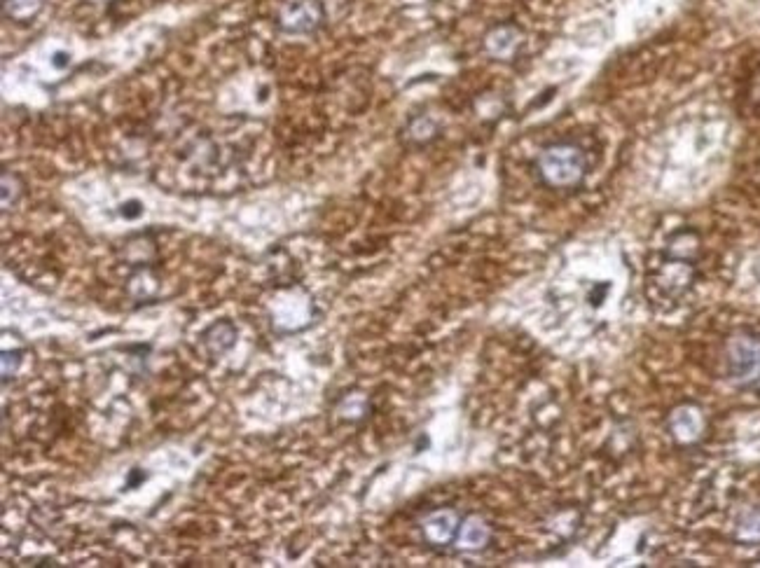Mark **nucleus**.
<instances>
[{"mask_svg":"<svg viewBox=\"0 0 760 568\" xmlns=\"http://www.w3.org/2000/svg\"><path fill=\"white\" fill-rule=\"evenodd\" d=\"M326 24V8L321 0H286L279 8L276 29L288 36H314Z\"/></svg>","mask_w":760,"mask_h":568,"instance_id":"nucleus-3","label":"nucleus"},{"mask_svg":"<svg viewBox=\"0 0 760 568\" xmlns=\"http://www.w3.org/2000/svg\"><path fill=\"white\" fill-rule=\"evenodd\" d=\"M40 10H43V0H5L3 3L5 19H15V22L33 19Z\"/></svg>","mask_w":760,"mask_h":568,"instance_id":"nucleus-10","label":"nucleus"},{"mask_svg":"<svg viewBox=\"0 0 760 568\" xmlns=\"http://www.w3.org/2000/svg\"><path fill=\"white\" fill-rule=\"evenodd\" d=\"M669 431L672 438L681 445H693L702 438L704 433V414L700 407L695 405H681L676 407L669 417Z\"/></svg>","mask_w":760,"mask_h":568,"instance_id":"nucleus-5","label":"nucleus"},{"mask_svg":"<svg viewBox=\"0 0 760 568\" xmlns=\"http://www.w3.org/2000/svg\"><path fill=\"white\" fill-rule=\"evenodd\" d=\"M68 61H71V57H68V54L66 52H57V54H54V66H66L68 64Z\"/></svg>","mask_w":760,"mask_h":568,"instance_id":"nucleus-14","label":"nucleus"},{"mask_svg":"<svg viewBox=\"0 0 760 568\" xmlns=\"http://www.w3.org/2000/svg\"><path fill=\"white\" fill-rule=\"evenodd\" d=\"M407 134H410V138H414V141L426 143V141H431L435 134H438V127H435V122L428 120V117H417V120H412L410 129H407Z\"/></svg>","mask_w":760,"mask_h":568,"instance_id":"nucleus-12","label":"nucleus"},{"mask_svg":"<svg viewBox=\"0 0 760 568\" xmlns=\"http://www.w3.org/2000/svg\"><path fill=\"white\" fill-rule=\"evenodd\" d=\"M536 169L543 183L555 190H571L583 183L587 171V159L583 148L573 143H552L538 155Z\"/></svg>","mask_w":760,"mask_h":568,"instance_id":"nucleus-1","label":"nucleus"},{"mask_svg":"<svg viewBox=\"0 0 760 568\" xmlns=\"http://www.w3.org/2000/svg\"><path fill=\"white\" fill-rule=\"evenodd\" d=\"M697 255H700V237H697L693 230L676 232L674 237L667 241V258L693 262Z\"/></svg>","mask_w":760,"mask_h":568,"instance_id":"nucleus-7","label":"nucleus"},{"mask_svg":"<svg viewBox=\"0 0 760 568\" xmlns=\"http://www.w3.org/2000/svg\"><path fill=\"white\" fill-rule=\"evenodd\" d=\"M454 531H456L454 512H435V515H431L424 522L426 538H431L433 543H438V545L449 543L454 536Z\"/></svg>","mask_w":760,"mask_h":568,"instance_id":"nucleus-8","label":"nucleus"},{"mask_svg":"<svg viewBox=\"0 0 760 568\" xmlns=\"http://www.w3.org/2000/svg\"><path fill=\"white\" fill-rule=\"evenodd\" d=\"M725 374L735 386L760 384V335L742 332L725 346Z\"/></svg>","mask_w":760,"mask_h":568,"instance_id":"nucleus-2","label":"nucleus"},{"mask_svg":"<svg viewBox=\"0 0 760 568\" xmlns=\"http://www.w3.org/2000/svg\"><path fill=\"white\" fill-rule=\"evenodd\" d=\"M520 45H522V31L517 29V26H510V24L496 26V29L489 31L487 38H485L487 52L496 59L513 57Z\"/></svg>","mask_w":760,"mask_h":568,"instance_id":"nucleus-6","label":"nucleus"},{"mask_svg":"<svg viewBox=\"0 0 760 568\" xmlns=\"http://www.w3.org/2000/svg\"><path fill=\"white\" fill-rule=\"evenodd\" d=\"M487 538H489V531L480 519H468L459 531V543L461 547H468V550H478V547L487 543Z\"/></svg>","mask_w":760,"mask_h":568,"instance_id":"nucleus-11","label":"nucleus"},{"mask_svg":"<svg viewBox=\"0 0 760 568\" xmlns=\"http://www.w3.org/2000/svg\"><path fill=\"white\" fill-rule=\"evenodd\" d=\"M695 267L688 260L667 258L662 262L658 272H655V286H658L667 297H679L693 286Z\"/></svg>","mask_w":760,"mask_h":568,"instance_id":"nucleus-4","label":"nucleus"},{"mask_svg":"<svg viewBox=\"0 0 760 568\" xmlns=\"http://www.w3.org/2000/svg\"><path fill=\"white\" fill-rule=\"evenodd\" d=\"M735 536L737 543L744 545H758L760 543V508H749L739 515L735 522Z\"/></svg>","mask_w":760,"mask_h":568,"instance_id":"nucleus-9","label":"nucleus"},{"mask_svg":"<svg viewBox=\"0 0 760 568\" xmlns=\"http://www.w3.org/2000/svg\"><path fill=\"white\" fill-rule=\"evenodd\" d=\"M120 213H122L124 218L134 220V218H138V216H141V213H143V206L138 204V202H134V199H131V202L122 204V211H120Z\"/></svg>","mask_w":760,"mask_h":568,"instance_id":"nucleus-13","label":"nucleus"}]
</instances>
